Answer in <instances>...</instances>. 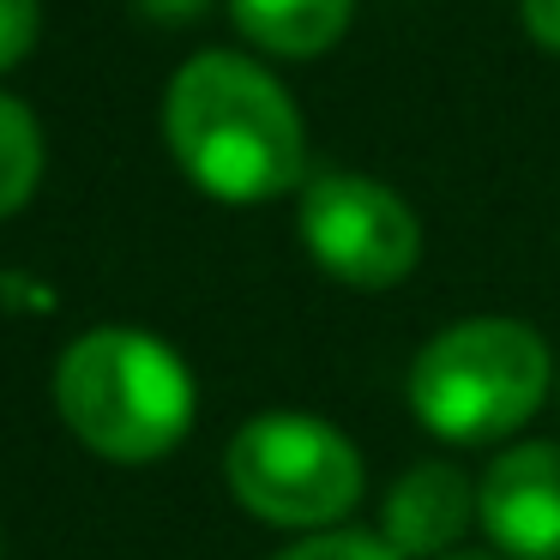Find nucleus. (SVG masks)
I'll list each match as a JSON object with an SVG mask.
<instances>
[{"instance_id":"nucleus-1","label":"nucleus","mask_w":560,"mask_h":560,"mask_svg":"<svg viewBox=\"0 0 560 560\" xmlns=\"http://www.w3.org/2000/svg\"><path fill=\"white\" fill-rule=\"evenodd\" d=\"M163 133L199 194L223 206H259L302 182L307 133L290 91L259 61L206 49L170 79Z\"/></svg>"},{"instance_id":"nucleus-2","label":"nucleus","mask_w":560,"mask_h":560,"mask_svg":"<svg viewBox=\"0 0 560 560\" xmlns=\"http://www.w3.org/2000/svg\"><path fill=\"white\" fill-rule=\"evenodd\" d=\"M61 422L109 464H158L194 428V374L163 338L97 326L55 368Z\"/></svg>"},{"instance_id":"nucleus-3","label":"nucleus","mask_w":560,"mask_h":560,"mask_svg":"<svg viewBox=\"0 0 560 560\" xmlns=\"http://www.w3.org/2000/svg\"><path fill=\"white\" fill-rule=\"evenodd\" d=\"M555 386V355L542 331L506 314H476L434 331L416 350L404 398L416 422L446 446H488L506 440L542 410Z\"/></svg>"},{"instance_id":"nucleus-4","label":"nucleus","mask_w":560,"mask_h":560,"mask_svg":"<svg viewBox=\"0 0 560 560\" xmlns=\"http://www.w3.org/2000/svg\"><path fill=\"white\" fill-rule=\"evenodd\" d=\"M223 476L254 518L307 536L343 530L368 482L355 440L302 410H266L242 422L223 452Z\"/></svg>"},{"instance_id":"nucleus-5","label":"nucleus","mask_w":560,"mask_h":560,"mask_svg":"<svg viewBox=\"0 0 560 560\" xmlns=\"http://www.w3.org/2000/svg\"><path fill=\"white\" fill-rule=\"evenodd\" d=\"M295 230H302L307 259L350 290H392L422 259L416 211L374 175H343V170L314 175L302 187Z\"/></svg>"},{"instance_id":"nucleus-6","label":"nucleus","mask_w":560,"mask_h":560,"mask_svg":"<svg viewBox=\"0 0 560 560\" xmlns=\"http://www.w3.org/2000/svg\"><path fill=\"white\" fill-rule=\"evenodd\" d=\"M476 524L506 560H560V440L494 452L476 482Z\"/></svg>"},{"instance_id":"nucleus-7","label":"nucleus","mask_w":560,"mask_h":560,"mask_svg":"<svg viewBox=\"0 0 560 560\" xmlns=\"http://www.w3.org/2000/svg\"><path fill=\"white\" fill-rule=\"evenodd\" d=\"M476 524V482L446 458H428L404 470L380 500V536L404 560H440L464 542Z\"/></svg>"},{"instance_id":"nucleus-8","label":"nucleus","mask_w":560,"mask_h":560,"mask_svg":"<svg viewBox=\"0 0 560 560\" xmlns=\"http://www.w3.org/2000/svg\"><path fill=\"white\" fill-rule=\"evenodd\" d=\"M230 13L242 37H254L266 55L307 61V55H326L350 31L355 0H230Z\"/></svg>"},{"instance_id":"nucleus-9","label":"nucleus","mask_w":560,"mask_h":560,"mask_svg":"<svg viewBox=\"0 0 560 560\" xmlns=\"http://www.w3.org/2000/svg\"><path fill=\"white\" fill-rule=\"evenodd\" d=\"M43 175V133L37 115L19 97H0V218H13Z\"/></svg>"},{"instance_id":"nucleus-10","label":"nucleus","mask_w":560,"mask_h":560,"mask_svg":"<svg viewBox=\"0 0 560 560\" xmlns=\"http://www.w3.org/2000/svg\"><path fill=\"white\" fill-rule=\"evenodd\" d=\"M278 560H404V555H392L380 530H319L290 542Z\"/></svg>"},{"instance_id":"nucleus-11","label":"nucleus","mask_w":560,"mask_h":560,"mask_svg":"<svg viewBox=\"0 0 560 560\" xmlns=\"http://www.w3.org/2000/svg\"><path fill=\"white\" fill-rule=\"evenodd\" d=\"M37 25H43L37 0H0V73L37 49Z\"/></svg>"},{"instance_id":"nucleus-12","label":"nucleus","mask_w":560,"mask_h":560,"mask_svg":"<svg viewBox=\"0 0 560 560\" xmlns=\"http://www.w3.org/2000/svg\"><path fill=\"white\" fill-rule=\"evenodd\" d=\"M518 13H524V31H530L536 49L560 55V0H518Z\"/></svg>"},{"instance_id":"nucleus-13","label":"nucleus","mask_w":560,"mask_h":560,"mask_svg":"<svg viewBox=\"0 0 560 560\" xmlns=\"http://www.w3.org/2000/svg\"><path fill=\"white\" fill-rule=\"evenodd\" d=\"M139 7H145L151 19H194L206 0H139Z\"/></svg>"},{"instance_id":"nucleus-14","label":"nucleus","mask_w":560,"mask_h":560,"mask_svg":"<svg viewBox=\"0 0 560 560\" xmlns=\"http://www.w3.org/2000/svg\"><path fill=\"white\" fill-rule=\"evenodd\" d=\"M440 560H506V555H494V548H452V555H440Z\"/></svg>"}]
</instances>
